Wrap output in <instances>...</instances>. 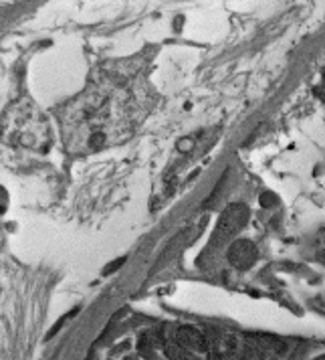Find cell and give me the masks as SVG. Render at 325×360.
<instances>
[{"instance_id": "1", "label": "cell", "mask_w": 325, "mask_h": 360, "mask_svg": "<svg viewBox=\"0 0 325 360\" xmlns=\"http://www.w3.org/2000/svg\"><path fill=\"white\" fill-rule=\"evenodd\" d=\"M251 219V211L244 202H230L225 207V211L218 217V223L212 231L211 241L206 245V251H218L220 247L230 245L232 241H237L234 237L246 227Z\"/></svg>"}, {"instance_id": "2", "label": "cell", "mask_w": 325, "mask_h": 360, "mask_svg": "<svg viewBox=\"0 0 325 360\" xmlns=\"http://www.w3.org/2000/svg\"><path fill=\"white\" fill-rule=\"evenodd\" d=\"M228 263L239 269V271H246L251 269L257 259H259V251H257V245L248 239H237L228 245L227 251Z\"/></svg>"}, {"instance_id": "3", "label": "cell", "mask_w": 325, "mask_h": 360, "mask_svg": "<svg viewBox=\"0 0 325 360\" xmlns=\"http://www.w3.org/2000/svg\"><path fill=\"white\" fill-rule=\"evenodd\" d=\"M174 342L184 346L190 352H206V350H211L206 332H202V330H198L194 326H180L174 332Z\"/></svg>"}, {"instance_id": "4", "label": "cell", "mask_w": 325, "mask_h": 360, "mask_svg": "<svg viewBox=\"0 0 325 360\" xmlns=\"http://www.w3.org/2000/svg\"><path fill=\"white\" fill-rule=\"evenodd\" d=\"M279 205V197H277L275 193H263L260 195V207H265V209H271V207H277Z\"/></svg>"}, {"instance_id": "5", "label": "cell", "mask_w": 325, "mask_h": 360, "mask_svg": "<svg viewBox=\"0 0 325 360\" xmlns=\"http://www.w3.org/2000/svg\"><path fill=\"white\" fill-rule=\"evenodd\" d=\"M103 144H105V134H101V131H95V134L89 138V146L93 148V150H99Z\"/></svg>"}, {"instance_id": "6", "label": "cell", "mask_w": 325, "mask_h": 360, "mask_svg": "<svg viewBox=\"0 0 325 360\" xmlns=\"http://www.w3.org/2000/svg\"><path fill=\"white\" fill-rule=\"evenodd\" d=\"M313 94H315V96H317V98L321 99V101L325 103V73H324V77H321V83H319V85L313 89Z\"/></svg>"}, {"instance_id": "7", "label": "cell", "mask_w": 325, "mask_h": 360, "mask_svg": "<svg viewBox=\"0 0 325 360\" xmlns=\"http://www.w3.org/2000/svg\"><path fill=\"white\" fill-rule=\"evenodd\" d=\"M124 263H126V257H119V259H117V262L112 263V267H107V269H103V276H110V274H112V271H115V269H117V267H121V265H124Z\"/></svg>"}, {"instance_id": "8", "label": "cell", "mask_w": 325, "mask_h": 360, "mask_svg": "<svg viewBox=\"0 0 325 360\" xmlns=\"http://www.w3.org/2000/svg\"><path fill=\"white\" fill-rule=\"evenodd\" d=\"M319 262L325 263V249H324V251H321V253H319Z\"/></svg>"}, {"instance_id": "9", "label": "cell", "mask_w": 325, "mask_h": 360, "mask_svg": "<svg viewBox=\"0 0 325 360\" xmlns=\"http://www.w3.org/2000/svg\"><path fill=\"white\" fill-rule=\"evenodd\" d=\"M315 360H325V354H324V356H319V359H315Z\"/></svg>"}, {"instance_id": "10", "label": "cell", "mask_w": 325, "mask_h": 360, "mask_svg": "<svg viewBox=\"0 0 325 360\" xmlns=\"http://www.w3.org/2000/svg\"><path fill=\"white\" fill-rule=\"evenodd\" d=\"M192 360H198V359H196V356H194V359H192Z\"/></svg>"}]
</instances>
